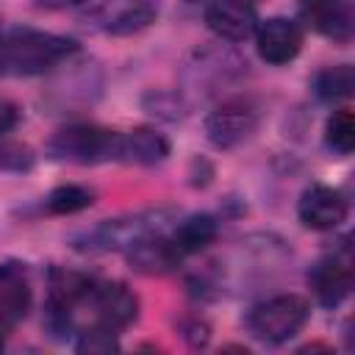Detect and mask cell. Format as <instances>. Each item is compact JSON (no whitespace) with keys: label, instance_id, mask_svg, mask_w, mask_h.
Wrapping results in <instances>:
<instances>
[{"label":"cell","instance_id":"cell-1","mask_svg":"<svg viewBox=\"0 0 355 355\" xmlns=\"http://www.w3.org/2000/svg\"><path fill=\"white\" fill-rule=\"evenodd\" d=\"M75 53H78L75 39L36 28H14L0 39L3 69H14L19 75H42Z\"/></svg>","mask_w":355,"mask_h":355},{"label":"cell","instance_id":"cell-2","mask_svg":"<svg viewBox=\"0 0 355 355\" xmlns=\"http://www.w3.org/2000/svg\"><path fill=\"white\" fill-rule=\"evenodd\" d=\"M311 316V305L300 294H277L258 302L247 313V327L255 338L266 344H283L294 338Z\"/></svg>","mask_w":355,"mask_h":355},{"label":"cell","instance_id":"cell-3","mask_svg":"<svg viewBox=\"0 0 355 355\" xmlns=\"http://www.w3.org/2000/svg\"><path fill=\"white\" fill-rule=\"evenodd\" d=\"M169 219V211L158 208V211H141L133 216H119V219H105L97 227L80 233L75 239L78 250H89V252H108V250H128L133 241L150 236V233H161L164 225Z\"/></svg>","mask_w":355,"mask_h":355},{"label":"cell","instance_id":"cell-4","mask_svg":"<svg viewBox=\"0 0 355 355\" xmlns=\"http://www.w3.org/2000/svg\"><path fill=\"white\" fill-rule=\"evenodd\" d=\"M119 150V133L103 130L94 125H69L53 133L47 141V153L55 161H69V164H97L116 158Z\"/></svg>","mask_w":355,"mask_h":355},{"label":"cell","instance_id":"cell-5","mask_svg":"<svg viewBox=\"0 0 355 355\" xmlns=\"http://www.w3.org/2000/svg\"><path fill=\"white\" fill-rule=\"evenodd\" d=\"M258 125V108L250 100H225L205 116V136L216 150L241 144Z\"/></svg>","mask_w":355,"mask_h":355},{"label":"cell","instance_id":"cell-6","mask_svg":"<svg viewBox=\"0 0 355 355\" xmlns=\"http://www.w3.org/2000/svg\"><path fill=\"white\" fill-rule=\"evenodd\" d=\"M94 324H103L108 330H122L139 316V297L119 280H97L89 300H86Z\"/></svg>","mask_w":355,"mask_h":355},{"label":"cell","instance_id":"cell-7","mask_svg":"<svg viewBox=\"0 0 355 355\" xmlns=\"http://www.w3.org/2000/svg\"><path fill=\"white\" fill-rule=\"evenodd\" d=\"M158 17L155 0H97L92 19L103 33L130 36L150 28Z\"/></svg>","mask_w":355,"mask_h":355},{"label":"cell","instance_id":"cell-8","mask_svg":"<svg viewBox=\"0 0 355 355\" xmlns=\"http://www.w3.org/2000/svg\"><path fill=\"white\" fill-rule=\"evenodd\" d=\"M308 283L313 288V297L324 308H336L347 300L352 288V261H349V247L344 244L338 252L324 255L322 261L313 263L308 272Z\"/></svg>","mask_w":355,"mask_h":355},{"label":"cell","instance_id":"cell-9","mask_svg":"<svg viewBox=\"0 0 355 355\" xmlns=\"http://www.w3.org/2000/svg\"><path fill=\"white\" fill-rule=\"evenodd\" d=\"M252 36H255L258 55L272 67H283L294 61L302 50V31L297 19H288V17H269L258 22Z\"/></svg>","mask_w":355,"mask_h":355},{"label":"cell","instance_id":"cell-10","mask_svg":"<svg viewBox=\"0 0 355 355\" xmlns=\"http://www.w3.org/2000/svg\"><path fill=\"white\" fill-rule=\"evenodd\" d=\"M297 216L308 230H336L347 219V200L333 186L311 183L300 194Z\"/></svg>","mask_w":355,"mask_h":355},{"label":"cell","instance_id":"cell-11","mask_svg":"<svg viewBox=\"0 0 355 355\" xmlns=\"http://www.w3.org/2000/svg\"><path fill=\"white\" fill-rule=\"evenodd\" d=\"M208 31L225 42H244L258 28V14L247 0H211L202 14Z\"/></svg>","mask_w":355,"mask_h":355},{"label":"cell","instance_id":"cell-12","mask_svg":"<svg viewBox=\"0 0 355 355\" xmlns=\"http://www.w3.org/2000/svg\"><path fill=\"white\" fill-rule=\"evenodd\" d=\"M31 280L25 263L8 261L0 266V327L11 330L31 311Z\"/></svg>","mask_w":355,"mask_h":355},{"label":"cell","instance_id":"cell-13","mask_svg":"<svg viewBox=\"0 0 355 355\" xmlns=\"http://www.w3.org/2000/svg\"><path fill=\"white\" fill-rule=\"evenodd\" d=\"M125 255H128L130 269H136L141 275H166L183 258V252L175 247V241L166 239L164 233H150V236L133 241L125 250Z\"/></svg>","mask_w":355,"mask_h":355},{"label":"cell","instance_id":"cell-14","mask_svg":"<svg viewBox=\"0 0 355 355\" xmlns=\"http://www.w3.org/2000/svg\"><path fill=\"white\" fill-rule=\"evenodd\" d=\"M97 277L78 272V269H64V266H53L50 269V300L47 308L64 311L75 319L78 308H86V300L94 288Z\"/></svg>","mask_w":355,"mask_h":355},{"label":"cell","instance_id":"cell-15","mask_svg":"<svg viewBox=\"0 0 355 355\" xmlns=\"http://www.w3.org/2000/svg\"><path fill=\"white\" fill-rule=\"evenodd\" d=\"M302 17L311 28H316L319 33H324L336 42H349V36H352L349 0H305Z\"/></svg>","mask_w":355,"mask_h":355},{"label":"cell","instance_id":"cell-16","mask_svg":"<svg viewBox=\"0 0 355 355\" xmlns=\"http://www.w3.org/2000/svg\"><path fill=\"white\" fill-rule=\"evenodd\" d=\"M166 155H169V141L164 139V133L153 128H133L130 133H119L116 158L128 164L153 166V164H161Z\"/></svg>","mask_w":355,"mask_h":355},{"label":"cell","instance_id":"cell-17","mask_svg":"<svg viewBox=\"0 0 355 355\" xmlns=\"http://www.w3.org/2000/svg\"><path fill=\"white\" fill-rule=\"evenodd\" d=\"M216 233H219V225L211 214H191L175 225V233L169 239L175 241V247L183 255H191V252H202L208 244H214Z\"/></svg>","mask_w":355,"mask_h":355},{"label":"cell","instance_id":"cell-18","mask_svg":"<svg viewBox=\"0 0 355 355\" xmlns=\"http://www.w3.org/2000/svg\"><path fill=\"white\" fill-rule=\"evenodd\" d=\"M355 89V69L349 64H336V67H324L322 72H316L313 78V92L319 100L324 103H338L347 100Z\"/></svg>","mask_w":355,"mask_h":355},{"label":"cell","instance_id":"cell-19","mask_svg":"<svg viewBox=\"0 0 355 355\" xmlns=\"http://www.w3.org/2000/svg\"><path fill=\"white\" fill-rule=\"evenodd\" d=\"M94 202V191L89 186L80 183H61L55 186L47 197H44V211L55 214V216H69V214H80Z\"/></svg>","mask_w":355,"mask_h":355},{"label":"cell","instance_id":"cell-20","mask_svg":"<svg viewBox=\"0 0 355 355\" xmlns=\"http://www.w3.org/2000/svg\"><path fill=\"white\" fill-rule=\"evenodd\" d=\"M324 144L336 155H349L355 147V116L349 108H338L330 114L324 125Z\"/></svg>","mask_w":355,"mask_h":355},{"label":"cell","instance_id":"cell-21","mask_svg":"<svg viewBox=\"0 0 355 355\" xmlns=\"http://www.w3.org/2000/svg\"><path fill=\"white\" fill-rule=\"evenodd\" d=\"M78 352H89V355H103V352H114L119 349V341L114 336V330L103 327V324H92L86 330H80L78 341H75Z\"/></svg>","mask_w":355,"mask_h":355},{"label":"cell","instance_id":"cell-22","mask_svg":"<svg viewBox=\"0 0 355 355\" xmlns=\"http://www.w3.org/2000/svg\"><path fill=\"white\" fill-rule=\"evenodd\" d=\"M33 164V155L28 147H19V144H6L0 147V166L6 169H28Z\"/></svg>","mask_w":355,"mask_h":355},{"label":"cell","instance_id":"cell-23","mask_svg":"<svg viewBox=\"0 0 355 355\" xmlns=\"http://www.w3.org/2000/svg\"><path fill=\"white\" fill-rule=\"evenodd\" d=\"M17 122H19V108L11 100H3L0 97V136L11 133L17 128Z\"/></svg>","mask_w":355,"mask_h":355},{"label":"cell","instance_id":"cell-24","mask_svg":"<svg viewBox=\"0 0 355 355\" xmlns=\"http://www.w3.org/2000/svg\"><path fill=\"white\" fill-rule=\"evenodd\" d=\"M83 0H36L39 8H47V11H61V8H75L80 6Z\"/></svg>","mask_w":355,"mask_h":355},{"label":"cell","instance_id":"cell-25","mask_svg":"<svg viewBox=\"0 0 355 355\" xmlns=\"http://www.w3.org/2000/svg\"><path fill=\"white\" fill-rule=\"evenodd\" d=\"M6 333H8V330H6V327H0V349H3V344H6Z\"/></svg>","mask_w":355,"mask_h":355},{"label":"cell","instance_id":"cell-26","mask_svg":"<svg viewBox=\"0 0 355 355\" xmlns=\"http://www.w3.org/2000/svg\"><path fill=\"white\" fill-rule=\"evenodd\" d=\"M247 3H255V0H247Z\"/></svg>","mask_w":355,"mask_h":355}]
</instances>
